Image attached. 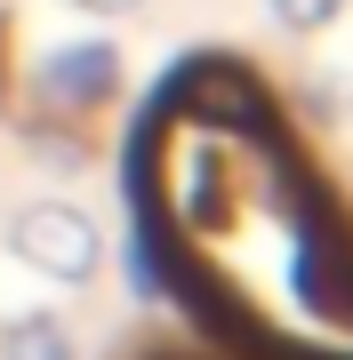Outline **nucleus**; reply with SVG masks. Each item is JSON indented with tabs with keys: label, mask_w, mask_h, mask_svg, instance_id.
<instances>
[{
	"label": "nucleus",
	"mask_w": 353,
	"mask_h": 360,
	"mask_svg": "<svg viewBox=\"0 0 353 360\" xmlns=\"http://www.w3.org/2000/svg\"><path fill=\"white\" fill-rule=\"evenodd\" d=\"M16 257L40 264V272H56V281H80V272L97 264V232L73 217V208H56V200H40L16 217Z\"/></svg>",
	"instance_id": "obj_2"
},
{
	"label": "nucleus",
	"mask_w": 353,
	"mask_h": 360,
	"mask_svg": "<svg viewBox=\"0 0 353 360\" xmlns=\"http://www.w3.org/2000/svg\"><path fill=\"white\" fill-rule=\"evenodd\" d=\"M0 352L8 360H65V336H56V321H16L0 336Z\"/></svg>",
	"instance_id": "obj_3"
},
{
	"label": "nucleus",
	"mask_w": 353,
	"mask_h": 360,
	"mask_svg": "<svg viewBox=\"0 0 353 360\" xmlns=\"http://www.w3.org/2000/svg\"><path fill=\"white\" fill-rule=\"evenodd\" d=\"M89 8H129V0H89Z\"/></svg>",
	"instance_id": "obj_4"
},
{
	"label": "nucleus",
	"mask_w": 353,
	"mask_h": 360,
	"mask_svg": "<svg viewBox=\"0 0 353 360\" xmlns=\"http://www.w3.org/2000/svg\"><path fill=\"white\" fill-rule=\"evenodd\" d=\"M169 281L241 360H353V200L241 65H201L144 120Z\"/></svg>",
	"instance_id": "obj_1"
}]
</instances>
